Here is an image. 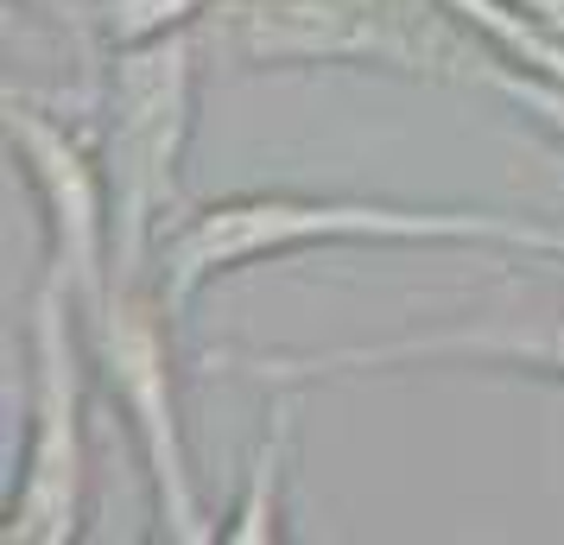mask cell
<instances>
[{
	"mask_svg": "<svg viewBox=\"0 0 564 545\" xmlns=\"http://www.w3.org/2000/svg\"><path fill=\"white\" fill-rule=\"evenodd\" d=\"M520 216L463 204H387V197H317V190H241L191 209L159 248V292L191 312L197 292L260 260L305 248H513Z\"/></svg>",
	"mask_w": 564,
	"mask_h": 545,
	"instance_id": "obj_1",
	"label": "cell"
},
{
	"mask_svg": "<svg viewBox=\"0 0 564 545\" xmlns=\"http://www.w3.org/2000/svg\"><path fill=\"white\" fill-rule=\"evenodd\" d=\"M204 57L229 70H387L412 83H482L495 52L444 0H216Z\"/></svg>",
	"mask_w": 564,
	"mask_h": 545,
	"instance_id": "obj_2",
	"label": "cell"
},
{
	"mask_svg": "<svg viewBox=\"0 0 564 545\" xmlns=\"http://www.w3.org/2000/svg\"><path fill=\"white\" fill-rule=\"evenodd\" d=\"M197 89H204L197 26L108 52L102 89H96V153H102L108 229H115L108 280H159V248L178 229L172 216L184 204Z\"/></svg>",
	"mask_w": 564,
	"mask_h": 545,
	"instance_id": "obj_3",
	"label": "cell"
},
{
	"mask_svg": "<svg viewBox=\"0 0 564 545\" xmlns=\"http://www.w3.org/2000/svg\"><path fill=\"white\" fill-rule=\"evenodd\" d=\"M178 312L159 292V280H108V292L83 312L89 362L96 381L115 400L128 425L133 457L147 469L153 494V539L172 545H209L223 539V520H209L197 469H191V438L178 413Z\"/></svg>",
	"mask_w": 564,
	"mask_h": 545,
	"instance_id": "obj_4",
	"label": "cell"
},
{
	"mask_svg": "<svg viewBox=\"0 0 564 545\" xmlns=\"http://www.w3.org/2000/svg\"><path fill=\"white\" fill-rule=\"evenodd\" d=\"M89 337L77 292L52 266L26 305V438L0 508V545H77L89 526Z\"/></svg>",
	"mask_w": 564,
	"mask_h": 545,
	"instance_id": "obj_5",
	"label": "cell"
},
{
	"mask_svg": "<svg viewBox=\"0 0 564 545\" xmlns=\"http://www.w3.org/2000/svg\"><path fill=\"white\" fill-rule=\"evenodd\" d=\"M513 368L564 388V312L552 317H495V324H437V330H393L368 342L330 349H209L204 368L223 381L254 388H317L343 374H381V368Z\"/></svg>",
	"mask_w": 564,
	"mask_h": 545,
	"instance_id": "obj_6",
	"label": "cell"
},
{
	"mask_svg": "<svg viewBox=\"0 0 564 545\" xmlns=\"http://www.w3.org/2000/svg\"><path fill=\"white\" fill-rule=\"evenodd\" d=\"M0 128H7V153L20 159L32 204H39V222H45V266L89 312L108 292V273H115L102 153L70 121H57V108L32 102L20 89L0 96Z\"/></svg>",
	"mask_w": 564,
	"mask_h": 545,
	"instance_id": "obj_7",
	"label": "cell"
},
{
	"mask_svg": "<svg viewBox=\"0 0 564 545\" xmlns=\"http://www.w3.org/2000/svg\"><path fill=\"white\" fill-rule=\"evenodd\" d=\"M267 432L254 438V457L241 469L223 545H280L285 539V464H292V432H299V388H267Z\"/></svg>",
	"mask_w": 564,
	"mask_h": 545,
	"instance_id": "obj_8",
	"label": "cell"
},
{
	"mask_svg": "<svg viewBox=\"0 0 564 545\" xmlns=\"http://www.w3.org/2000/svg\"><path fill=\"white\" fill-rule=\"evenodd\" d=\"M209 7L216 0H77L70 20L96 32L108 52H121V45H147V39H165V32L204 26Z\"/></svg>",
	"mask_w": 564,
	"mask_h": 545,
	"instance_id": "obj_9",
	"label": "cell"
},
{
	"mask_svg": "<svg viewBox=\"0 0 564 545\" xmlns=\"http://www.w3.org/2000/svg\"><path fill=\"white\" fill-rule=\"evenodd\" d=\"M508 254L564 260V222H545V216H520V229H513V248H508Z\"/></svg>",
	"mask_w": 564,
	"mask_h": 545,
	"instance_id": "obj_10",
	"label": "cell"
}]
</instances>
